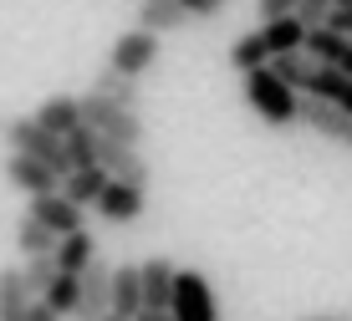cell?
<instances>
[{
	"label": "cell",
	"instance_id": "6da1fadb",
	"mask_svg": "<svg viewBox=\"0 0 352 321\" xmlns=\"http://www.w3.org/2000/svg\"><path fill=\"white\" fill-rule=\"evenodd\" d=\"M0 138H6L10 153H26L36 164H46L52 174H62V184H67V174H77V168H72V153H67V138L46 133L36 118H0Z\"/></svg>",
	"mask_w": 352,
	"mask_h": 321
},
{
	"label": "cell",
	"instance_id": "7a4b0ae2",
	"mask_svg": "<svg viewBox=\"0 0 352 321\" xmlns=\"http://www.w3.org/2000/svg\"><path fill=\"white\" fill-rule=\"evenodd\" d=\"M245 102L265 128H291V122H301V102H307V97L291 92L286 82L265 67V71H250L245 77Z\"/></svg>",
	"mask_w": 352,
	"mask_h": 321
},
{
	"label": "cell",
	"instance_id": "3957f363",
	"mask_svg": "<svg viewBox=\"0 0 352 321\" xmlns=\"http://www.w3.org/2000/svg\"><path fill=\"white\" fill-rule=\"evenodd\" d=\"M82 118H87V128L102 133L107 143H128V148L143 143V118L133 113V107H118V102H107V97H97V92L82 97Z\"/></svg>",
	"mask_w": 352,
	"mask_h": 321
},
{
	"label": "cell",
	"instance_id": "277c9868",
	"mask_svg": "<svg viewBox=\"0 0 352 321\" xmlns=\"http://www.w3.org/2000/svg\"><path fill=\"white\" fill-rule=\"evenodd\" d=\"M153 61H159V36H153V31H138V26L123 31V36L113 41V52H107V67L123 71V77H133V82H138Z\"/></svg>",
	"mask_w": 352,
	"mask_h": 321
},
{
	"label": "cell",
	"instance_id": "5b68a950",
	"mask_svg": "<svg viewBox=\"0 0 352 321\" xmlns=\"http://www.w3.org/2000/svg\"><path fill=\"white\" fill-rule=\"evenodd\" d=\"M168 316H174V321H214V316H220V311H214V291H210V280H204L199 270H189V265L179 270Z\"/></svg>",
	"mask_w": 352,
	"mask_h": 321
},
{
	"label": "cell",
	"instance_id": "8992f818",
	"mask_svg": "<svg viewBox=\"0 0 352 321\" xmlns=\"http://www.w3.org/2000/svg\"><path fill=\"white\" fill-rule=\"evenodd\" d=\"M6 184L16 194H26V199H41V194H62V174H52L46 164H36L26 153H6Z\"/></svg>",
	"mask_w": 352,
	"mask_h": 321
},
{
	"label": "cell",
	"instance_id": "52a82bcc",
	"mask_svg": "<svg viewBox=\"0 0 352 321\" xmlns=\"http://www.w3.org/2000/svg\"><path fill=\"white\" fill-rule=\"evenodd\" d=\"M26 214L36 219V225H46V230L56 234V240H67V234L87 230V209H82V204H72L67 194H41V199H31Z\"/></svg>",
	"mask_w": 352,
	"mask_h": 321
},
{
	"label": "cell",
	"instance_id": "ba28073f",
	"mask_svg": "<svg viewBox=\"0 0 352 321\" xmlns=\"http://www.w3.org/2000/svg\"><path fill=\"white\" fill-rule=\"evenodd\" d=\"M107 311H113V270L97 261L92 270H82V301L72 321H107Z\"/></svg>",
	"mask_w": 352,
	"mask_h": 321
},
{
	"label": "cell",
	"instance_id": "9c48e42d",
	"mask_svg": "<svg viewBox=\"0 0 352 321\" xmlns=\"http://www.w3.org/2000/svg\"><path fill=\"white\" fill-rule=\"evenodd\" d=\"M31 118L41 122L46 133H56V138H72L77 128H87V118H82V97H67V92H52Z\"/></svg>",
	"mask_w": 352,
	"mask_h": 321
},
{
	"label": "cell",
	"instance_id": "30bf717a",
	"mask_svg": "<svg viewBox=\"0 0 352 321\" xmlns=\"http://www.w3.org/2000/svg\"><path fill=\"white\" fill-rule=\"evenodd\" d=\"M301 122H307L311 133H322L327 143L352 148V113H342V107H327L317 97H307V102H301Z\"/></svg>",
	"mask_w": 352,
	"mask_h": 321
},
{
	"label": "cell",
	"instance_id": "8fae6325",
	"mask_svg": "<svg viewBox=\"0 0 352 321\" xmlns=\"http://www.w3.org/2000/svg\"><path fill=\"white\" fill-rule=\"evenodd\" d=\"M102 168H107V179H118V184L148 189V158H143L138 148H128V143H107L102 138Z\"/></svg>",
	"mask_w": 352,
	"mask_h": 321
},
{
	"label": "cell",
	"instance_id": "7c38bea8",
	"mask_svg": "<svg viewBox=\"0 0 352 321\" xmlns=\"http://www.w3.org/2000/svg\"><path fill=\"white\" fill-rule=\"evenodd\" d=\"M174 286H179V265L164 261V255H148L143 261V301H148V311H168Z\"/></svg>",
	"mask_w": 352,
	"mask_h": 321
},
{
	"label": "cell",
	"instance_id": "4fadbf2b",
	"mask_svg": "<svg viewBox=\"0 0 352 321\" xmlns=\"http://www.w3.org/2000/svg\"><path fill=\"white\" fill-rule=\"evenodd\" d=\"M143 204H148V189H133V184H107V194L97 199V214L107 219V225H133V219L143 214Z\"/></svg>",
	"mask_w": 352,
	"mask_h": 321
},
{
	"label": "cell",
	"instance_id": "5bb4252c",
	"mask_svg": "<svg viewBox=\"0 0 352 321\" xmlns=\"http://www.w3.org/2000/svg\"><path fill=\"white\" fill-rule=\"evenodd\" d=\"M189 21H194V16L179 5V0H138L133 26H138V31H153V36H168V31H184Z\"/></svg>",
	"mask_w": 352,
	"mask_h": 321
},
{
	"label": "cell",
	"instance_id": "9a60e30c",
	"mask_svg": "<svg viewBox=\"0 0 352 321\" xmlns=\"http://www.w3.org/2000/svg\"><path fill=\"white\" fill-rule=\"evenodd\" d=\"M271 61H276V52H271V41H265V31H261V26L230 41V67H235L240 77H250V71H265Z\"/></svg>",
	"mask_w": 352,
	"mask_h": 321
},
{
	"label": "cell",
	"instance_id": "2e32d148",
	"mask_svg": "<svg viewBox=\"0 0 352 321\" xmlns=\"http://www.w3.org/2000/svg\"><path fill=\"white\" fill-rule=\"evenodd\" d=\"M113 311L118 316H143V265H113Z\"/></svg>",
	"mask_w": 352,
	"mask_h": 321
},
{
	"label": "cell",
	"instance_id": "e0dca14e",
	"mask_svg": "<svg viewBox=\"0 0 352 321\" xmlns=\"http://www.w3.org/2000/svg\"><path fill=\"white\" fill-rule=\"evenodd\" d=\"M31 306H36V296L26 291L21 265L0 270V321H31Z\"/></svg>",
	"mask_w": 352,
	"mask_h": 321
},
{
	"label": "cell",
	"instance_id": "ac0fdd59",
	"mask_svg": "<svg viewBox=\"0 0 352 321\" xmlns=\"http://www.w3.org/2000/svg\"><path fill=\"white\" fill-rule=\"evenodd\" d=\"M307 97H317V102L327 107H342V113H352V77L337 67H317V77H311Z\"/></svg>",
	"mask_w": 352,
	"mask_h": 321
},
{
	"label": "cell",
	"instance_id": "d6986e66",
	"mask_svg": "<svg viewBox=\"0 0 352 321\" xmlns=\"http://www.w3.org/2000/svg\"><path fill=\"white\" fill-rule=\"evenodd\" d=\"M56 265H62V276H82V270H92L97 265V240L87 230L67 234V240L56 245Z\"/></svg>",
	"mask_w": 352,
	"mask_h": 321
},
{
	"label": "cell",
	"instance_id": "ffe728a7",
	"mask_svg": "<svg viewBox=\"0 0 352 321\" xmlns=\"http://www.w3.org/2000/svg\"><path fill=\"white\" fill-rule=\"evenodd\" d=\"M107 168H77V174H67V184H62V194L72 204H82V209H97V199L107 194Z\"/></svg>",
	"mask_w": 352,
	"mask_h": 321
},
{
	"label": "cell",
	"instance_id": "44dd1931",
	"mask_svg": "<svg viewBox=\"0 0 352 321\" xmlns=\"http://www.w3.org/2000/svg\"><path fill=\"white\" fill-rule=\"evenodd\" d=\"M352 52V41L347 36H337L332 26H317V31H307V56L317 61V67H342Z\"/></svg>",
	"mask_w": 352,
	"mask_h": 321
},
{
	"label": "cell",
	"instance_id": "7402d4cb",
	"mask_svg": "<svg viewBox=\"0 0 352 321\" xmlns=\"http://www.w3.org/2000/svg\"><path fill=\"white\" fill-rule=\"evenodd\" d=\"M56 245H62V240H56V234L46 230V225H36L31 214L16 225V250H21V261H41V255H56Z\"/></svg>",
	"mask_w": 352,
	"mask_h": 321
},
{
	"label": "cell",
	"instance_id": "603a6c76",
	"mask_svg": "<svg viewBox=\"0 0 352 321\" xmlns=\"http://www.w3.org/2000/svg\"><path fill=\"white\" fill-rule=\"evenodd\" d=\"M92 92L107 97V102H118V107H133V113H138V82L123 77V71H113V67H102V71L92 77Z\"/></svg>",
	"mask_w": 352,
	"mask_h": 321
},
{
	"label": "cell",
	"instance_id": "cb8c5ba5",
	"mask_svg": "<svg viewBox=\"0 0 352 321\" xmlns=\"http://www.w3.org/2000/svg\"><path fill=\"white\" fill-rule=\"evenodd\" d=\"M271 71H276V77L286 82L291 92H301V97H307L311 77H317V61H311L307 52H291V56H276V61H271Z\"/></svg>",
	"mask_w": 352,
	"mask_h": 321
},
{
	"label": "cell",
	"instance_id": "d4e9b609",
	"mask_svg": "<svg viewBox=\"0 0 352 321\" xmlns=\"http://www.w3.org/2000/svg\"><path fill=\"white\" fill-rule=\"evenodd\" d=\"M67 153H72V168H102V133L77 128L67 138Z\"/></svg>",
	"mask_w": 352,
	"mask_h": 321
},
{
	"label": "cell",
	"instance_id": "484cf974",
	"mask_svg": "<svg viewBox=\"0 0 352 321\" xmlns=\"http://www.w3.org/2000/svg\"><path fill=\"white\" fill-rule=\"evenodd\" d=\"M21 276H26V291L36 296V301H41V296L56 286L62 265H56V255H41V261H26V265H21Z\"/></svg>",
	"mask_w": 352,
	"mask_h": 321
},
{
	"label": "cell",
	"instance_id": "4316f807",
	"mask_svg": "<svg viewBox=\"0 0 352 321\" xmlns=\"http://www.w3.org/2000/svg\"><path fill=\"white\" fill-rule=\"evenodd\" d=\"M56 316H77V301H82V276H56V286L41 296Z\"/></svg>",
	"mask_w": 352,
	"mask_h": 321
},
{
	"label": "cell",
	"instance_id": "83f0119b",
	"mask_svg": "<svg viewBox=\"0 0 352 321\" xmlns=\"http://www.w3.org/2000/svg\"><path fill=\"white\" fill-rule=\"evenodd\" d=\"M337 10V0H301V10L296 16L307 21V31H317V26H327V16Z\"/></svg>",
	"mask_w": 352,
	"mask_h": 321
},
{
	"label": "cell",
	"instance_id": "f1b7e54d",
	"mask_svg": "<svg viewBox=\"0 0 352 321\" xmlns=\"http://www.w3.org/2000/svg\"><path fill=\"white\" fill-rule=\"evenodd\" d=\"M296 10H301V0H256L261 26H265V21H286V16H296Z\"/></svg>",
	"mask_w": 352,
	"mask_h": 321
},
{
	"label": "cell",
	"instance_id": "f546056e",
	"mask_svg": "<svg viewBox=\"0 0 352 321\" xmlns=\"http://www.w3.org/2000/svg\"><path fill=\"white\" fill-rule=\"evenodd\" d=\"M179 5H184L194 21H210V16H220V10H225V0H179Z\"/></svg>",
	"mask_w": 352,
	"mask_h": 321
},
{
	"label": "cell",
	"instance_id": "4dcf8cb0",
	"mask_svg": "<svg viewBox=\"0 0 352 321\" xmlns=\"http://www.w3.org/2000/svg\"><path fill=\"white\" fill-rule=\"evenodd\" d=\"M327 26H332L337 36H347V41H352V5H337L332 16H327Z\"/></svg>",
	"mask_w": 352,
	"mask_h": 321
},
{
	"label": "cell",
	"instance_id": "1f68e13d",
	"mask_svg": "<svg viewBox=\"0 0 352 321\" xmlns=\"http://www.w3.org/2000/svg\"><path fill=\"white\" fill-rule=\"evenodd\" d=\"M31 321H62V316H56L46 301H36V306H31Z\"/></svg>",
	"mask_w": 352,
	"mask_h": 321
},
{
	"label": "cell",
	"instance_id": "d6a6232c",
	"mask_svg": "<svg viewBox=\"0 0 352 321\" xmlns=\"http://www.w3.org/2000/svg\"><path fill=\"white\" fill-rule=\"evenodd\" d=\"M143 321H174L168 311H143Z\"/></svg>",
	"mask_w": 352,
	"mask_h": 321
},
{
	"label": "cell",
	"instance_id": "836d02e7",
	"mask_svg": "<svg viewBox=\"0 0 352 321\" xmlns=\"http://www.w3.org/2000/svg\"><path fill=\"white\" fill-rule=\"evenodd\" d=\"M107 321H143V316H118V311H107Z\"/></svg>",
	"mask_w": 352,
	"mask_h": 321
},
{
	"label": "cell",
	"instance_id": "e575fe53",
	"mask_svg": "<svg viewBox=\"0 0 352 321\" xmlns=\"http://www.w3.org/2000/svg\"><path fill=\"white\" fill-rule=\"evenodd\" d=\"M301 321H347V316H301Z\"/></svg>",
	"mask_w": 352,
	"mask_h": 321
}]
</instances>
